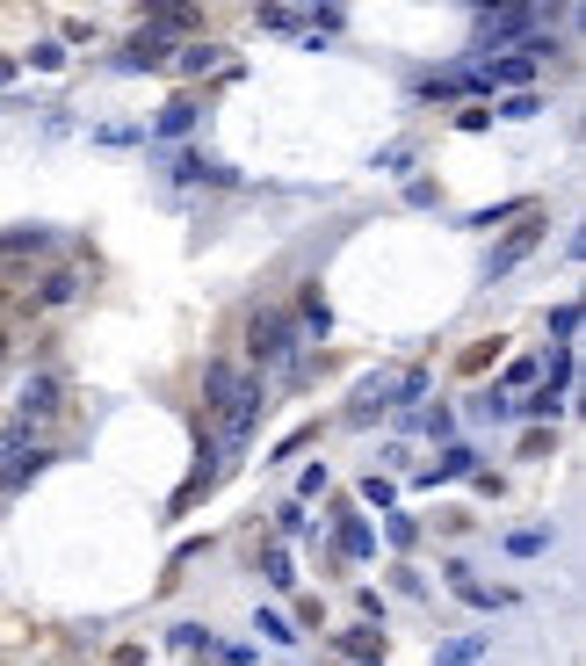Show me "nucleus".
<instances>
[{
	"label": "nucleus",
	"mask_w": 586,
	"mask_h": 666,
	"mask_svg": "<svg viewBox=\"0 0 586 666\" xmlns=\"http://www.w3.org/2000/svg\"><path fill=\"white\" fill-rule=\"evenodd\" d=\"M196 124V102H167V116H160V138H181Z\"/></svg>",
	"instance_id": "obj_9"
},
{
	"label": "nucleus",
	"mask_w": 586,
	"mask_h": 666,
	"mask_svg": "<svg viewBox=\"0 0 586 666\" xmlns=\"http://www.w3.org/2000/svg\"><path fill=\"white\" fill-rule=\"evenodd\" d=\"M550 333H579V305H558V312H550Z\"/></svg>",
	"instance_id": "obj_21"
},
{
	"label": "nucleus",
	"mask_w": 586,
	"mask_h": 666,
	"mask_svg": "<svg viewBox=\"0 0 586 666\" xmlns=\"http://www.w3.org/2000/svg\"><path fill=\"white\" fill-rule=\"evenodd\" d=\"M478 652H485V638H456V645H442L435 659H442V666H464V659H478Z\"/></svg>",
	"instance_id": "obj_13"
},
{
	"label": "nucleus",
	"mask_w": 586,
	"mask_h": 666,
	"mask_svg": "<svg viewBox=\"0 0 586 666\" xmlns=\"http://www.w3.org/2000/svg\"><path fill=\"white\" fill-rule=\"evenodd\" d=\"M536 15L529 8H507V15H485V37H514V29H529Z\"/></svg>",
	"instance_id": "obj_8"
},
{
	"label": "nucleus",
	"mask_w": 586,
	"mask_h": 666,
	"mask_svg": "<svg viewBox=\"0 0 586 666\" xmlns=\"http://www.w3.org/2000/svg\"><path fill=\"white\" fill-rule=\"evenodd\" d=\"M29 58H37L44 73H58V66H66V44H37V51H29Z\"/></svg>",
	"instance_id": "obj_19"
},
{
	"label": "nucleus",
	"mask_w": 586,
	"mask_h": 666,
	"mask_svg": "<svg viewBox=\"0 0 586 666\" xmlns=\"http://www.w3.org/2000/svg\"><path fill=\"white\" fill-rule=\"evenodd\" d=\"M261 572H268V587H297V572H290V551H268V558H261Z\"/></svg>",
	"instance_id": "obj_11"
},
{
	"label": "nucleus",
	"mask_w": 586,
	"mask_h": 666,
	"mask_svg": "<svg viewBox=\"0 0 586 666\" xmlns=\"http://www.w3.org/2000/svg\"><path fill=\"white\" fill-rule=\"evenodd\" d=\"M123 66H167V44H160V37H131V51H123Z\"/></svg>",
	"instance_id": "obj_6"
},
{
	"label": "nucleus",
	"mask_w": 586,
	"mask_h": 666,
	"mask_svg": "<svg viewBox=\"0 0 586 666\" xmlns=\"http://www.w3.org/2000/svg\"><path fill=\"white\" fill-rule=\"evenodd\" d=\"M536 239H543V225H521V232L507 239V247H492V261H485V276H507V268H514L521 254H529V247H536Z\"/></svg>",
	"instance_id": "obj_3"
},
{
	"label": "nucleus",
	"mask_w": 586,
	"mask_h": 666,
	"mask_svg": "<svg viewBox=\"0 0 586 666\" xmlns=\"http://www.w3.org/2000/svg\"><path fill=\"white\" fill-rule=\"evenodd\" d=\"M210 66H218V44H189L181 51V73H210Z\"/></svg>",
	"instance_id": "obj_12"
},
{
	"label": "nucleus",
	"mask_w": 586,
	"mask_h": 666,
	"mask_svg": "<svg viewBox=\"0 0 586 666\" xmlns=\"http://www.w3.org/2000/svg\"><path fill=\"white\" fill-rule=\"evenodd\" d=\"M341 551H348V558H362V551H369V529L355 522V514H348V522H341Z\"/></svg>",
	"instance_id": "obj_14"
},
{
	"label": "nucleus",
	"mask_w": 586,
	"mask_h": 666,
	"mask_svg": "<svg viewBox=\"0 0 586 666\" xmlns=\"http://www.w3.org/2000/svg\"><path fill=\"white\" fill-rule=\"evenodd\" d=\"M203 391H210V413H218L225 457H239L246 435H254V413H261V377H239L232 362H210V370H203Z\"/></svg>",
	"instance_id": "obj_1"
},
{
	"label": "nucleus",
	"mask_w": 586,
	"mask_h": 666,
	"mask_svg": "<svg viewBox=\"0 0 586 666\" xmlns=\"http://www.w3.org/2000/svg\"><path fill=\"white\" fill-rule=\"evenodd\" d=\"M73 290H80V276H73V268H66V276H51V283H44V305H66Z\"/></svg>",
	"instance_id": "obj_15"
},
{
	"label": "nucleus",
	"mask_w": 586,
	"mask_h": 666,
	"mask_svg": "<svg viewBox=\"0 0 586 666\" xmlns=\"http://www.w3.org/2000/svg\"><path fill=\"white\" fill-rule=\"evenodd\" d=\"M304 326H312V333H326V326H333V312H326V297H319V290L304 297Z\"/></svg>",
	"instance_id": "obj_16"
},
{
	"label": "nucleus",
	"mask_w": 586,
	"mask_h": 666,
	"mask_svg": "<svg viewBox=\"0 0 586 666\" xmlns=\"http://www.w3.org/2000/svg\"><path fill=\"white\" fill-rule=\"evenodd\" d=\"M536 109H543V102H536V95H514V102H507V109H500V116H514V124H529V116H536Z\"/></svg>",
	"instance_id": "obj_20"
},
{
	"label": "nucleus",
	"mask_w": 586,
	"mask_h": 666,
	"mask_svg": "<svg viewBox=\"0 0 586 666\" xmlns=\"http://www.w3.org/2000/svg\"><path fill=\"white\" fill-rule=\"evenodd\" d=\"M174 174H181V181H232V167L203 160V153H181V160H174Z\"/></svg>",
	"instance_id": "obj_5"
},
{
	"label": "nucleus",
	"mask_w": 586,
	"mask_h": 666,
	"mask_svg": "<svg viewBox=\"0 0 586 666\" xmlns=\"http://www.w3.org/2000/svg\"><path fill=\"white\" fill-rule=\"evenodd\" d=\"M464 471H471V449H464V442H449V449H442V464L427 471V486H435V478H464Z\"/></svg>",
	"instance_id": "obj_7"
},
{
	"label": "nucleus",
	"mask_w": 586,
	"mask_h": 666,
	"mask_svg": "<svg viewBox=\"0 0 586 666\" xmlns=\"http://www.w3.org/2000/svg\"><path fill=\"white\" fill-rule=\"evenodd\" d=\"M246 348H254V362H283V355L297 348V333H290V319H283V312H261V319H254V333H246Z\"/></svg>",
	"instance_id": "obj_2"
},
{
	"label": "nucleus",
	"mask_w": 586,
	"mask_h": 666,
	"mask_svg": "<svg viewBox=\"0 0 586 666\" xmlns=\"http://www.w3.org/2000/svg\"><path fill=\"white\" fill-rule=\"evenodd\" d=\"M471 413H485V420H507L514 406H507V391H485V399H471Z\"/></svg>",
	"instance_id": "obj_17"
},
{
	"label": "nucleus",
	"mask_w": 586,
	"mask_h": 666,
	"mask_svg": "<svg viewBox=\"0 0 586 666\" xmlns=\"http://www.w3.org/2000/svg\"><path fill=\"white\" fill-rule=\"evenodd\" d=\"M15 406H22V428H29V420H44V413L58 406V384H51V377H29Z\"/></svg>",
	"instance_id": "obj_4"
},
{
	"label": "nucleus",
	"mask_w": 586,
	"mask_h": 666,
	"mask_svg": "<svg viewBox=\"0 0 586 666\" xmlns=\"http://www.w3.org/2000/svg\"><path fill=\"white\" fill-rule=\"evenodd\" d=\"M507 551H514V558H536V551H543V529H521V536L507 543Z\"/></svg>",
	"instance_id": "obj_18"
},
{
	"label": "nucleus",
	"mask_w": 586,
	"mask_h": 666,
	"mask_svg": "<svg viewBox=\"0 0 586 666\" xmlns=\"http://www.w3.org/2000/svg\"><path fill=\"white\" fill-rule=\"evenodd\" d=\"M254 630H261L268 645H297V630H290V616H275V609H261V623H254Z\"/></svg>",
	"instance_id": "obj_10"
}]
</instances>
